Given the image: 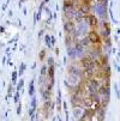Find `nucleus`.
<instances>
[{
	"label": "nucleus",
	"mask_w": 120,
	"mask_h": 121,
	"mask_svg": "<svg viewBox=\"0 0 120 121\" xmlns=\"http://www.w3.org/2000/svg\"><path fill=\"white\" fill-rule=\"evenodd\" d=\"M80 66L84 68H95V62L90 56H82L80 58Z\"/></svg>",
	"instance_id": "nucleus-1"
},
{
	"label": "nucleus",
	"mask_w": 120,
	"mask_h": 121,
	"mask_svg": "<svg viewBox=\"0 0 120 121\" xmlns=\"http://www.w3.org/2000/svg\"><path fill=\"white\" fill-rule=\"evenodd\" d=\"M95 114H96V110H94L93 108L88 107L87 109H84V112H83V114H82L79 120H90V119H93V116Z\"/></svg>",
	"instance_id": "nucleus-2"
},
{
	"label": "nucleus",
	"mask_w": 120,
	"mask_h": 121,
	"mask_svg": "<svg viewBox=\"0 0 120 121\" xmlns=\"http://www.w3.org/2000/svg\"><path fill=\"white\" fill-rule=\"evenodd\" d=\"M64 30L66 34H68V35H72V34L76 31V25L72 21H67L64 23Z\"/></svg>",
	"instance_id": "nucleus-3"
},
{
	"label": "nucleus",
	"mask_w": 120,
	"mask_h": 121,
	"mask_svg": "<svg viewBox=\"0 0 120 121\" xmlns=\"http://www.w3.org/2000/svg\"><path fill=\"white\" fill-rule=\"evenodd\" d=\"M88 39H89V41L91 42V43H101V37H100V35H98V34L96 32V31H90L89 34H88Z\"/></svg>",
	"instance_id": "nucleus-4"
},
{
	"label": "nucleus",
	"mask_w": 120,
	"mask_h": 121,
	"mask_svg": "<svg viewBox=\"0 0 120 121\" xmlns=\"http://www.w3.org/2000/svg\"><path fill=\"white\" fill-rule=\"evenodd\" d=\"M84 18L87 19V23H88L89 25H91V26H96L97 23H98V21H97V18H96V16H95V14H91V13L85 14Z\"/></svg>",
	"instance_id": "nucleus-5"
},
{
	"label": "nucleus",
	"mask_w": 120,
	"mask_h": 121,
	"mask_svg": "<svg viewBox=\"0 0 120 121\" xmlns=\"http://www.w3.org/2000/svg\"><path fill=\"white\" fill-rule=\"evenodd\" d=\"M54 73H55V70H54V65L49 66V67H48L47 78H49V83H52V84H54Z\"/></svg>",
	"instance_id": "nucleus-6"
},
{
	"label": "nucleus",
	"mask_w": 120,
	"mask_h": 121,
	"mask_svg": "<svg viewBox=\"0 0 120 121\" xmlns=\"http://www.w3.org/2000/svg\"><path fill=\"white\" fill-rule=\"evenodd\" d=\"M68 73L72 74V76H76V77H82V74H83V72L79 70V68H77L75 66H70V67H68Z\"/></svg>",
	"instance_id": "nucleus-7"
},
{
	"label": "nucleus",
	"mask_w": 120,
	"mask_h": 121,
	"mask_svg": "<svg viewBox=\"0 0 120 121\" xmlns=\"http://www.w3.org/2000/svg\"><path fill=\"white\" fill-rule=\"evenodd\" d=\"M84 46H82V43L78 41V42H76V44H75V50H76V55L77 56H82V54H83V52H84Z\"/></svg>",
	"instance_id": "nucleus-8"
},
{
	"label": "nucleus",
	"mask_w": 120,
	"mask_h": 121,
	"mask_svg": "<svg viewBox=\"0 0 120 121\" xmlns=\"http://www.w3.org/2000/svg\"><path fill=\"white\" fill-rule=\"evenodd\" d=\"M67 54H68V56H70L71 59H76L77 58V55H76V50H75V48H72V47H70V46H67Z\"/></svg>",
	"instance_id": "nucleus-9"
},
{
	"label": "nucleus",
	"mask_w": 120,
	"mask_h": 121,
	"mask_svg": "<svg viewBox=\"0 0 120 121\" xmlns=\"http://www.w3.org/2000/svg\"><path fill=\"white\" fill-rule=\"evenodd\" d=\"M34 84H35V79H32V80L30 82V84H29V90H28L29 96H34V92H35V88H34Z\"/></svg>",
	"instance_id": "nucleus-10"
},
{
	"label": "nucleus",
	"mask_w": 120,
	"mask_h": 121,
	"mask_svg": "<svg viewBox=\"0 0 120 121\" xmlns=\"http://www.w3.org/2000/svg\"><path fill=\"white\" fill-rule=\"evenodd\" d=\"M71 43H72V35L66 34V36H65V44H66V47L67 46H71Z\"/></svg>",
	"instance_id": "nucleus-11"
},
{
	"label": "nucleus",
	"mask_w": 120,
	"mask_h": 121,
	"mask_svg": "<svg viewBox=\"0 0 120 121\" xmlns=\"http://www.w3.org/2000/svg\"><path fill=\"white\" fill-rule=\"evenodd\" d=\"M79 42H80V43H82V46H84V47H88V46H89V43H90V41H89L88 36L83 37V39H82V41H79Z\"/></svg>",
	"instance_id": "nucleus-12"
},
{
	"label": "nucleus",
	"mask_w": 120,
	"mask_h": 121,
	"mask_svg": "<svg viewBox=\"0 0 120 121\" xmlns=\"http://www.w3.org/2000/svg\"><path fill=\"white\" fill-rule=\"evenodd\" d=\"M44 42L48 46V48H52V40H50V36L49 35H46L44 36Z\"/></svg>",
	"instance_id": "nucleus-13"
},
{
	"label": "nucleus",
	"mask_w": 120,
	"mask_h": 121,
	"mask_svg": "<svg viewBox=\"0 0 120 121\" xmlns=\"http://www.w3.org/2000/svg\"><path fill=\"white\" fill-rule=\"evenodd\" d=\"M42 96H43V99H44V101H48V99L50 98V91L46 89V91L42 92Z\"/></svg>",
	"instance_id": "nucleus-14"
},
{
	"label": "nucleus",
	"mask_w": 120,
	"mask_h": 121,
	"mask_svg": "<svg viewBox=\"0 0 120 121\" xmlns=\"http://www.w3.org/2000/svg\"><path fill=\"white\" fill-rule=\"evenodd\" d=\"M46 59V50L44 49H42V50H40V53H39V60H44Z\"/></svg>",
	"instance_id": "nucleus-15"
},
{
	"label": "nucleus",
	"mask_w": 120,
	"mask_h": 121,
	"mask_svg": "<svg viewBox=\"0 0 120 121\" xmlns=\"http://www.w3.org/2000/svg\"><path fill=\"white\" fill-rule=\"evenodd\" d=\"M23 86H24V79H21L18 84H17V91H21L23 89Z\"/></svg>",
	"instance_id": "nucleus-16"
},
{
	"label": "nucleus",
	"mask_w": 120,
	"mask_h": 121,
	"mask_svg": "<svg viewBox=\"0 0 120 121\" xmlns=\"http://www.w3.org/2000/svg\"><path fill=\"white\" fill-rule=\"evenodd\" d=\"M59 94V96H58V98H57V106H58V110H60L61 109V94H60V91L58 92Z\"/></svg>",
	"instance_id": "nucleus-17"
},
{
	"label": "nucleus",
	"mask_w": 120,
	"mask_h": 121,
	"mask_svg": "<svg viewBox=\"0 0 120 121\" xmlns=\"http://www.w3.org/2000/svg\"><path fill=\"white\" fill-rule=\"evenodd\" d=\"M25 67H27V65H25L24 62H22V64H21V68H19V72H18V76H22V74L24 73Z\"/></svg>",
	"instance_id": "nucleus-18"
},
{
	"label": "nucleus",
	"mask_w": 120,
	"mask_h": 121,
	"mask_svg": "<svg viewBox=\"0 0 120 121\" xmlns=\"http://www.w3.org/2000/svg\"><path fill=\"white\" fill-rule=\"evenodd\" d=\"M17 77H18V72L13 71V72H12V83H16V82H17Z\"/></svg>",
	"instance_id": "nucleus-19"
},
{
	"label": "nucleus",
	"mask_w": 120,
	"mask_h": 121,
	"mask_svg": "<svg viewBox=\"0 0 120 121\" xmlns=\"http://www.w3.org/2000/svg\"><path fill=\"white\" fill-rule=\"evenodd\" d=\"M46 73H47V66H46V65H43V66H42V68H41V76H42V77H44V76H46Z\"/></svg>",
	"instance_id": "nucleus-20"
},
{
	"label": "nucleus",
	"mask_w": 120,
	"mask_h": 121,
	"mask_svg": "<svg viewBox=\"0 0 120 121\" xmlns=\"http://www.w3.org/2000/svg\"><path fill=\"white\" fill-rule=\"evenodd\" d=\"M12 90H13V86H12V85L10 84V85H9V89H7V92H9V97L11 96V94H12Z\"/></svg>",
	"instance_id": "nucleus-21"
},
{
	"label": "nucleus",
	"mask_w": 120,
	"mask_h": 121,
	"mask_svg": "<svg viewBox=\"0 0 120 121\" xmlns=\"http://www.w3.org/2000/svg\"><path fill=\"white\" fill-rule=\"evenodd\" d=\"M21 112H22V104L19 103V104L17 106V114H18V115H21Z\"/></svg>",
	"instance_id": "nucleus-22"
},
{
	"label": "nucleus",
	"mask_w": 120,
	"mask_h": 121,
	"mask_svg": "<svg viewBox=\"0 0 120 121\" xmlns=\"http://www.w3.org/2000/svg\"><path fill=\"white\" fill-rule=\"evenodd\" d=\"M48 65H49V66L54 65V59H53V58H48Z\"/></svg>",
	"instance_id": "nucleus-23"
},
{
	"label": "nucleus",
	"mask_w": 120,
	"mask_h": 121,
	"mask_svg": "<svg viewBox=\"0 0 120 121\" xmlns=\"http://www.w3.org/2000/svg\"><path fill=\"white\" fill-rule=\"evenodd\" d=\"M18 97H19V91H17L16 95H14V102L16 103H18Z\"/></svg>",
	"instance_id": "nucleus-24"
},
{
	"label": "nucleus",
	"mask_w": 120,
	"mask_h": 121,
	"mask_svg": "<svg viewBox=\"0 0 120 121\" xmlns=\"http://www.w3.org/2000/svg\"><path fill=\"white\" fill-rule=\"evenodd\" d=\"M50 40H52V43H53V44H54V43H55V41H57L54 36H50Z\"/></svg>",
	"instance_id": "nucleus-25"
},
{
	"label": "nucleus",
	"mask_w": 120,
	"mask_h": 121,
	"mask_svg": "<svg viewBox=\"0 0 120 121\" xmlns=\"http://www.w3.org/2000/svg\"><path fill=\"white\" fill-rule=\"evenodd\" d=\"M5 31V28L4 26H0V32H4Z\"/></svg>",
	"instance_id": "nucleus-26"
},
{
	"label": "nucleus",
	"mask_w": 120,
	"mask_h": 121,
	"mask_svg": "<svg viewBox=\"0 0 120 121\" xmlns=\"http://www.w3.org/2000/svg\"><path fill=\"white\" fill-rule=\"evenodd\" d=\"M42 35H43V30H41V31H40V34H39V37H41Z\"/></svg>",
	"instance_id": "nucleus-27"
},
{
	"label": "nucleus",
	"mask_w": 120,
	"mask_h": 121,
	"mask_svg": "<svg viewBox=\"0 0 120 121\" xmlns=\"http://www.w3.org/2000/svg\"><path fill=\"white\" fill-rule=\"evenodd\" d=\"M55 54H57V55H59V49H58V48L55 49Z\"/></svg>",
	"instance_id": "nucleus-28"
},
{
	"label": "nucleus",
	"mask_w": 120,
	"mask_h": 121,
	"mask_svg": "<svg viewBox=\"0 0 120 121\" xmlns=\"http://www.w3.org/2000/svg\"><path fill=\"white\" fill-rule=\"evenodd\" d=\"M25 1V0H19V3H24Z\"/></svg>",
	"instance_id": "nucleus-29"
},
{
	"label": "nucleus",
	"mask_w": 120,
	"mask_h": 121,
	"mask_svg": "<svg viewBox=\"0 0 120 121\" xmlns=\"http://www.w3.org/2000/svg\"><path fill=\"white\" fill-rule=\"evenodd\" d=\"M49 1V0H44V3H48Z\"/></svg>",
	"instance_id": "nucleus-30"
}]
</instances>
